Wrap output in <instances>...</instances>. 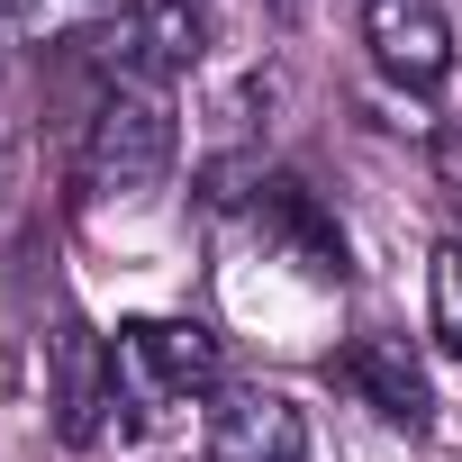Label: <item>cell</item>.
Here are the masks:
<instances>
[{
	"mask_svg": "<svg viewBox=\"0 0 462 462\" xmlns=\"http://www.w3.org/2000/svg\"><path fill=\"white\" fill-rule=\"evenodd\" d=\"M217 381V336L199 318H136L100 354V408H118V426H190Z\"/></svg>",
	"mask_w": 462,
	"mask_h": 462,
	"instance_id": "1",
	"label": "cell"
},
{
	"mask_svg": "<svg viewBox=\"0 0 462 462\" xmlns=\"http://www.w3.org/2000/svg\"><path fill=\"white\" fill-rule=\"evenodd\" d=\"M172 154H181L172 82L100 73V91L82 109V136H73V190L82 199H145V190H163Z\"/></svg>",
	"mask_w": 462,
	"mask_h": 462,
	"instance_id": "2",
	"label": "cell"
},
{
	"mask_svg": "<svg viewBox=\"0 0 462 462\" xmlns=\"http://www.w3.org/2000/svg\"><path fill=\"white\" fill-rule=\"evenodd\" d=\"M100 73H136V82H181L208 46V10L199 0H127V10L91 37Z\"/></svg>",
	"mask_w": 462,
	"mask_h": 462,
	"instance_id": "3",
	"label": "cell"
},
{
	"mask_svg": "<svg viewBox=\"0 0 462 462\" xmlns=\"http://www.w3.org/2000/svg\"><path fill=\"white\" fill-rule=\"evenodd\" d=\"M363 46L399 91H444L453 64H462L444 0H363Z\"/></svg>",
	"mask_w": 462,
	"mask_h": 462,
	"instance_id": "4",
	"label": "cell"
},
{
	"mask_svg": "<svg viewBox=\"0 0 462 462\" xmlns=\"http://www.w3.org/2000/svg\"><path fill=\"white\" fill-rule=\"evenodd\" d=\"M345 381L390 417V426H408V435H426V417H435V390H426V363L408 354V336H363L354 354H345Z\"/></svg>",
	"mask_w": 462,
	"mask_h": 462,
	"instance_id": "5",
	"label": "cell"
},
{
	"mask_svg": "<svg viewBox=\"0 0 462 462\" xmlns=\"http://www.w3.org/2000/svg\"><path fill=\"white\" fill-rule=\"evenodd\" d=\"M127 0H0V46H73L100 37Z\"/></svg>",
	"mask_w": 462,
	"mask_h": 462,
	"instance_id": "6",
	"label": "cell"
},
{
	"mask_svg": "<svg viewBox=\"0 0 462 462\" xmlns=\"http://www.w3.org/2000/svg\"><path fill=\"white\" fill-rule=\"evenodd\" d=\"M426 327L462 354V236L435 245V273H426Z\"/></svg>",
	"mask_w": 462,
	"mask_h": 462,
	"instance_id": "7",
	"label": "cell"
},
{
	"mask_svg": "<svg viewBox=\"0 0 462 462\" xmlns=\"http://www.w3.org/2000/svg\"><path fill=\"white\" fill-rule=\"evenodd\" d=\"M444 190H453V199H462V127H453V136H444Z\"/></svg>",
	"mask_w": 462,
	"mask_h": 462,
	"instance_id": "8",
	"label": "cell"
},
{
	"mask_svg": "<svg viewBox=\"0 0 462 462\" xmlns=\"http://www.w3.org/2000/svg\"><path fill=\"white\" fill-rule=\"evenodd\" d=\"M10 154H19V136H10V118H0V190H10Z\"/></svg>",
	"mask_w": 462,
	"mask_h": 462,
	"instance_id": "9",
	"label": "cell"
}]
</instances>
